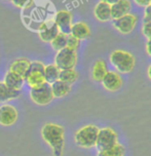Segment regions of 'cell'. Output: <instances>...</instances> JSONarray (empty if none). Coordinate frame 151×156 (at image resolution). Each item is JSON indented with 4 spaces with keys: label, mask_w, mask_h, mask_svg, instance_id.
<instances>
[{
    "label": "cell",
    "mask_w": 151,
    "mask_h": 156,
    "mask_svg": "<svg viewBox=\"0 0 151 156\" xmlns=\"http://www.w3.org/2000/svg\"><path fill=\"white\" fill-rule=\"evenodd\" d=\"M41 136L52 150L55 156H62L65 147V129L57 123H45L41 129Z\"/></svg>",
    "instance_id": "cell-1"
},
{
    "label": "cell",
    "mask_w": 151,
    "mask_h": 156,
    "mask_svg": "<svg viewBox=\"0 0 151 156\" xmlns=\"http://www.w3.org/2000/svg\"><path fill=\"white\" fill-rule=\"evenodd\" d=\"M109 62L119 74L130 73L135 68V58L130 51L124 49L113 51L109 55Z\"/></svg>",
    "instance_id": "cell-2"
},
{
    "label": "cell",
    "mask_w": 151,
    "mask_h": 156,
    "mask_svg": "<svg viewBox=\"0 0 151 156\" xmlns=\"http://www.w3.org/2000/svg\"><path fill=\"white\" fill-rule=\"evenodd\" d=\"M99 127L95 124H88L76 130L74 135V142L77 146L84 149L96 147Z\"/></svg>",
    "instance_id": "cell-3"
},
{
    "label": "cell",
    "mask_w": 151,
    "mask_h": 156,
    "mask_svg": "<svg viewBox=\"0 0 151 156\" xmlns=\"http://www.w3.org/2000/svg\"><path fill=\"white\" fill-rule=\"evenodd\" d=\"M44 67H45V65L40 61H34V62H31V64H30L29 70L24 77V80L30 86V88L37 87V86L45 83Z\"/></svg>",
    "instance_id": "cell-4"
},
{
    "label": "cell",
    "mask_w": 151,
    "mask_h": 156,
    "mask_svg": "<svg viewBox=\"0 0 151 156\" xmlns=\"http://www.w3.org/2000/svg\"><path fill=\"white\" fill-rule=\"evenodd\" d=\"M55 65L60 70H66V69H73L77 64V52L76 51L70 49L68 47L57 51L55 57Z\"/></svg>",
    "instance_id": "cell-5"
},
{
    "label": "cell",
    "mask_w": 151,
    "mask_h": 156,
    "mask_svg": "<svg viewBox=\"0 0 151 156\" xmlns=\"http://www.w3.org/2000/svg\"><path fill=\"white\" fill-rule=\"evenodd\" d=\"M30 98H31L32 102H34L35 104L40 106L49 105L55 99L50 84L46 82L37 86V87L31 88V90H30Z\"/></svg>",
    "instance_id": "cell-6"
},
{
    "label": "cell",
    "mask_w": 151,
    "mask_h": 156,
    "mask_svg": "<svg viewBox=\"0 0 151 156\" xmlns=\"http://www.w3.org/2000/svg\"><path fill=\"white\" fill-rule=\"evenodd\" d=\"M117 143H118V135L113 129L108 126L99 129L96 143L98 150L109 148V147H112Z\"/></svg>",
    "instance_id": "cell-7"
},
{
    "label": "cell",
    "mask_w": 151,
    "mask_h": 156,
    "mask_svg": "<svg viewBox=\"0 0 151 156\" xmlns=\"http://www.w3.org/2000/svg\"><path fill=\"white\" fill-rule=\"evenodd\" d=\"M137 23H138V18L131 12L120 16V18L112 20L113 27L116 29V31H118L121 34L132 33L137 26Z\"/></svg>",
    "instance_id": "cell-8"
},
{
    "label": "cell",
    "mask_w": 151,
    "mask_h": 156,
    "mask_svg": "<svg viewBox=\"0 0 151 156\" xmlns=\"http://www.w3.org/2000/svg\"><path fill=\"white\" fill-rule=\"evenodd\" d=\"M72 13L69 10L62 9V10H58L55 15L54 22L57 25L59 32L64 33V34L69 35L70 31H71V27H72Z\"/></svg>",
    "instance_id": "cell-9"
},
{
    "label": "cell",
    "mask_w": 151,
    "mask_h": 156,
    "mask_svg": "<svg viewBox=\"0 0 151 156\" xmlns=\"http://www.w3.org/2000/svg\"><path fill=\"white\" fill-rule=\"evenodd\" d=\"M19 117L18 110L15 106L4 104L0 106V124L3 126H12L16 122Z\"/></svg>",
    "instance_id": "cell-10"
},
{
    "label": "cell",
    "mask_w": 151,
    "mask_h": 156,
    "mask_svg": "<svg viewBox=\"0 0 151 156\" xmlns=\"http://www.w3.org/2000/svg\"><path fill=\"white\" fill-rule=\"evenodd\" d=\"M103 87L108 91H117L122 86V77L116 71H108L102 81Z\"/></svg>",
    "instance_id": "cell-11"
},
{
    "label": "cell",
    "mask_w": 151,
    "mask_h": 156,
    "mask_svg": "<svg viewBox=\"0 0 151 156\" xmlns=\"http://www.w3.org/2000/svg\"><path fill=\"white\" fill-rule=\"evenodd\" d=\"M59 29L57 25L55 24L54 20L52 21L43 22L39 27V37L43 42H50L56 36L58 35Z\"/></svg>",
    "instance_id": "cell-12"
},
{
    "label": "cell",
    "mask_w": 151,
    "mask_h": 156,
    "mask_svg": "<svg viewBox=\"0 0 151 156\" xmlns=\"http://www.w3.org/2000/svg\"><path fill=\"white\" fill-rule=\"evenodd\" d=\"M94 16L98 21L102 22V23L112 21V16H111V5L106 3L104 1L98 2L94 8Z\"/></svg>",
    "instance_id": "cell-13"
},
{
    "label": "cell",
    "mask_w": 151,
    "mask_h": 156,
    "mask_svg": "<svg viewBox=\"0 0 151 156\" xmlns=\"http://www.w3.org/2000/svg\"><path fill=\"white\" fill-rule=\"evenodd\" d=\"M132 3L130 0H118L111 5V16L112 20L120 18V16L128 15L131 12Z\"/></svg>",
    "instance_id": "cell-14"
},
{
    "label": "cell",
    "mask_w": 151,
    "mask_h": 156,
    "mask_svg": "<svg viewBox=\"0 0 151 156\" xmlns=\"http://www.w3.org/2000/svg\"><path fill=\"white\" fill-rule=\"evenodd\" d=\"M70 34L80 41L85 40L91 37V29L84 22H76V23L72 24Z\"/></svg>",
    "instance_id": "cell-15"
},
{
    "label": "cell",
    "mask_w": 151,
    "mask_h": 156,
    "mask_svg": "<svg viewBox=\"0 0 151 156\" xmlns=\"http://www.w3.org/2000/svg\"><path fill=\"white\" fill-rule=\"evenodd\" d=\"M25 82L24 78L22 76H20L15 72L8 70L6 72L3 79V83L7 87L12 88V90H21L22 86H23Z\"/></svg>",
    "instance_id": "cell-16"
},
{
    "label": "cell",
    "mask_w": 151,
    "mask_h": 156,
    "mask_svg": "<svg viewBox=\"0 0 151 156\" xmlns=\"http://www.w3.org/2000/svg\"><path fill=\"white\" fill-rule=\"evenodd\" d=\"M108 66L104 60H97L92 67V78L94 81L101 82L108 72Z\"/></svg>",
    "instance_id": "cell-17"
},
{
    "label": "cell",
    "mask_w": 151,
    "mask_h": 156,
    "mask_svg": "<svg viewBox=\"0 0 151 156\" xmlns=\"http://www.w3.org/2000/svg\"><path fill=\"white\" fill-rule=\"evenodd\" d=\"M30 62L28 58H16V60L13 61L12 64L9 66V70L15 72L18 75L22 77H25V75L27 74L28 70H29V67H30Z\"/></svg>",
    "instance_id": "cell-18"
},
{
    "label": "cell",
    "mask_w": 151,
    "mask_h": 156,
    "mask_svg": "<svg viewBox=\"0 0 151 156\" xmlns=\"http://www.w3.org/2000/svg\"><path fill=\"white\" fill-rule=\"evenodd\" d=\"M50 87H52L54 98H64L71 93V85L61 80H57L52 83Z\"/></svg>",
    "instance_id": "cell-19"
},
{
    "label": "cell",
    "mask_w": 151,
    "mask_h": 156,
    "mask_svg": "<svg viewBox=\"0 0 151 156\" xmlns=\"http://www.w3.org/2000/svg\"><path fill=\"white\" fill-rule=\"evenodd\" d=\"M21 96V90H12L7 87L3 82H0V103H5L16 100Z\"/></svg>",
    "instance_id": "cell-20"
},
{
    "label": "cell",
    "mask_w": 151,
    "mask_h": 156,
    "mask_svg": "<svg viewBox=\"0 0 151 156\" xmlns=\"http://www.w3.org/2000/svg\"><path fill=\"white\" fill-rule=\"evenodd\" d=\"M60 69L58 68L55 64H49L44 67V79L45 82L49 84H52L55 81L59 80V76H60Z\"/></svg>",
    "instance_id": "cell-21"
},
{
    "label": "cell",
    "mask_w": 151,
    "mask_h": 156,
    "mask_svg": "<svg viewBox=\"0 0 151 156\" xmlns=\"http://www.w3.org/2000/svg\"><path fill=\"white\" fill-rule=\"evenodd\" d=\"M124 152L125 149L124 145L117 143L109 148L98 150L97 156H124Z\"/></svg>",
    "instance_id": "cell-22"
},
{
    "label": "cell",
    "mask_w": 151,
    "mask_h": 156,
    "mask_svg": "<svg viewBox=\"0 0 151 156\" xmlns=\"http://www.w3.org/2000/svg\"><path fill=\"white\" fill-rule=\"evenodd\" d=\"M79 74L75 69H66V70H61L60 71V76H59V80L64 81L68 84L72 85L74 82L77 81Z\"/></svg>",
    "instance_id": "cell-23"
},
{
    "label": "cell",
    "mask_w": 151,
    "mask_h": 156,
    "mask_svg": "<svg viewBox=\"0 0 151 156\" xmlns=\"http://www.w3.org/2000/svg\"><path fill=\"white\" fill-rule=\"evenodd\" d=\"M67 38H68V35L67 34H64V33H61L59 32L58 35L50 41V45H52V48L55 51H61V49L65 48L66 45H67Z\"/></svg>",
    "instance_id": "cell-24"
},
{
    "label": "cell",
    "mask_w": 151,
    "mask_h": 156,
    "mask_svg": "<svg viewBox=\"0 0 151 156\" xmlns=\"http://www.w3.org/2000/svg\"><path fill=\"white\" fill-rule=\"evenodd\" d=\"M79 46H80V40H78V39L75 38L74 36L69 34L68 38H67L66 47H68V48H70V49H73V51H77Z\"/></svg>",
    "instance_id": "cell-25"
},
{
    "label": "cell",
    "mask_w": 151,
    "mask_h": 156,
    "mask_svg": "<svg viewBox=\"0 0 151 156\" xmlns=\"http://www.w3.org/2000/svg\"><path fill=\"white\" fill-rule=\"evenodd\" d=\"M10 2L18 8H27L33 3V0H10Z\"/></svg>",
    "instance_id": "cell-26"
},
{
    "label": "cell",
    "mask_w": 151,
    "mask_h": 156,
    "mask_svg": "<svg viewBox=\"0 0 151 156\" xmlns=\"http://www.w3.org/2000/svg\"><path fill=\"white\" fill-rule=\"evenodd\" d=\"M142 34L147 39H151V22L143 24V26H142Z\"/></svg>",
    "instance_id": "cell-27"
},
{
    "label": "cell",
    "mask_w": 151,
    "mask_h": 156,
    "mask_svg": "<svg viewBox=\"0 0 151 156\" xmlns=\"http://www.w3.org/2000/svg\"><path fill=\"white\" fill-rule=\"evenodd\" d=\"M143 20H144V23L151 22V4H148L144 7Z\"/></svg>",
    "instance_id": "cell-28"
},
{
    "label": "cell",
    "mask_w": 151,
    "mask_h": 156,
    "mask_svg": "<svg viewBox=\"0 0 151 156\" xmlns=\"http://www.w3.org/2000/svg\"><path fill=\"white\" fill-rule=\"evenodd\" d=\"M134 2H135L138 6H143V7H145L148 4H150V0H134Z\"/></svg>",
    "instance_id": "cell-29"
},
{
    "label": "cell",
    "mask_w": 151,
    "mask_h": 156,
    "mask_svg": "<svg viewBox=\"0 0 151 156\" xmlns=\"http://www.w3.org/2000/svg\"><path fill=\"white\" fill-rule=\"evenodd\" d=\"M145 49H146V52L148 55L151 57V39H147L146 44H145Z\"/></svg>",
    "instance_id": "cell-30"
},
{
    "label": "cell",
    "mask_w": 151,
    "mask_h": 156,
    "mask_svg": "<svg viewBox=\"0 0 151 156\" xmlns=\"http://www.w3.org/2000/svg\"><path fill=\"white\" fill-rule=\"evenodd\" d=\"M101 1H104V2H106V3L112 5L113 3H115L116 1H118V0H101Z\"/></svg>",
    "instance_id": "cell-31"
},
{
    "label": "cell",
    "mask_w": 151,
    "mask_h": 156,
    "mask_svg": "<svg viewBox=\"0 0 151 156\" xmlns=\"http://www.w3.org/2000/svg\"><path fill=\"white\" fill-rule=\"evenodd\" d=\"M147 75H148V78L151 80V64H150L149 67H148V69H147Z\"/></svg>",
    "instance_id": "cell-32"
},
{
    "label": "cell",
    "mask_w": 151,
    "mask_h": 156,
    "mask_svg": "<svg viewBox=\"0 0 151 156\" xmlns=\"http://www.w3.org/2000/svg\"><path fill=\"white\" fill-rule=\"evenodd\" d=\"M150 4H151V0H150Z\"/></svg>",
    "instance_id": "cell-33"
},
{
    "label": "cell",
    "mask_w": 151,
    "mask_h": 156,
    "mask_svg": "<svg viewBox=\"0 0 151 156\" xmlns=\"http://www.w3.org/2000/svg\"><path fill=\"white\" fill-rule=\"evenodd\" d=\"M8 1H10V0H8Z\"/></svg>",
    "instance_id": "cell-34"
}]
</instances>
